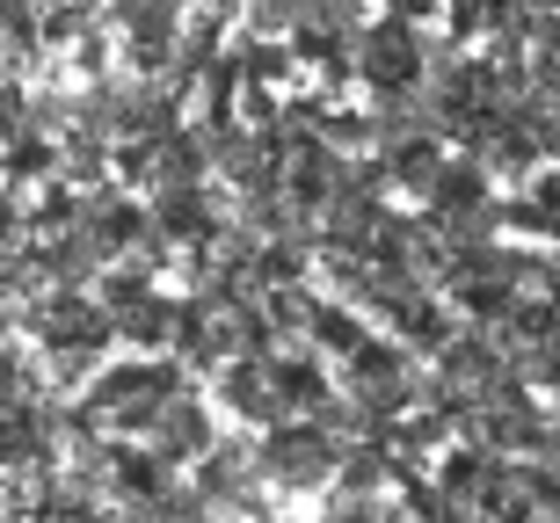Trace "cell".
<instances>
[{
    "mask_svg": "<svg viewBox=\"0 0 560 523\" xmlns=\"http://www.w3.org/2000/svg\"><path fill=\"white\" fill-rule=\"evenodd\" d=\"M430 51H436V29H422V22H400V15H372V22L350 37L357 95H408V87H422V73H430Z\"/></svg>",
    "mask_w": 560,
    "mask_h": 523,
    "instance_id": "1",
    "label": "cell"
}]
</instances>
